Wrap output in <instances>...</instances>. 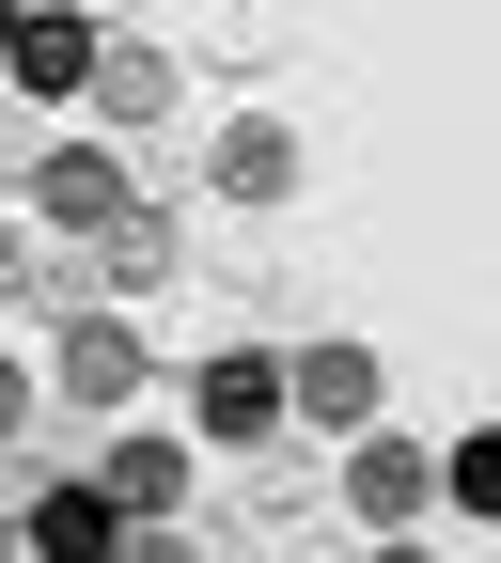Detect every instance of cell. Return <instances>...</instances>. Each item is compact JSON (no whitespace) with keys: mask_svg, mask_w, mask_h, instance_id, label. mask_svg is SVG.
<instances>
[{"mask_svg":"<svg viewBox=\"0 0 501 563\" xmlns=\"http://www.w3.org/2000/svg\"><path fill=\"white\" fill-rule=\"evenodd\" d=\"M0 79L17 95H79L95 79V32L79 16H0Z\"/></svg>","mask_w":501,"mask_h":563,"instance_id":"6da1fadb","label":"cell"},{"mask_svg":"<svg viewBox=\"0 0 501 563\" xmlns=\"http://www.w3.org/2000/svg\"><path fill=\"white\" fill-rule=\"evenodd\" d=\"M32 203H47V220H79V235H110V220H126V157H95V141H63V157L32 173Z\"/></svg>","mask_w":501,"mask_h":563,"instance_id":"7a4b0ae2","label":"cell"},{"mask_svg":"<svg viewBox=\"0 0 501 563\" xmlns=\"http://www.w3.org/2000/svg\"><path fill=\"white\" fill-rule=\"evenodd\" d=\"M423 485H439V454H407V439H392V422H377V439H361V454H345V501H361L377 532H392V517H423Z\"/></svg>","mask_w":501,"mask_h":563,"instance_id":"3957f363","label":"cell"},{"mask_svg":"<svg viewBox=\"0 0 501 563\" xmlns=\"http://www.w3.org/2000/svg\"><path fill=\"white\" fill-rule=\"evenodd\" d=\"M95 501H110V517H141V532H157V517L188 501V454H173V439H126V454L95 470Z\"/></svg>","mask_w":501,"mask_h":563,"instance_id":"277c9868","label":"cell"},{"mask_svg":"<svg viewBox=\"0 0 501 563\" xmlns=\"http://www.w3.org/2000/svg\"><path fill=\"white\" fill-rule=\"evenodd\" d=\"M282 391H298L314 422H377V361H361V344H314V361L282 376Z\"/></svg>","mask_w":501,"mask_h":563,"instance_id":"5b68a950","label":"cell"},{"mask_svg":"<svg viewBox=\"0 0 501 563\" xmlns=\"http://www.w3.org/2000/svg\"><path fill=\"white\" fill-rule=\"evenodd\" d=\"M63 391H79V407H126V391H141V344H126V329L95 313L79 344H63Z\"/></svg>","mask_w":501,"mask_h":563,"instance_id":"8992f818","label":"cell"},{"mask_svg":"<svg viewBox=\"0 0 501 563\" xmlns=\"http://www.w3.org/2000/svg\"><path fill=\"white\" fill-rule=\"evenodd\" d=\"M266 422H282V376L266 361H220V376H204V439H266Z\"/></svg>","mask_w":501,"mask_h":563,"instance_id":"52a82bcc","label":"cell"},{"mask_svg":"<svg viewBox=\"0 0 501 563\" xmlns=\"http://www.w3.org/2000/svg\"><path fill=\"white\" fill-rule=\"evenodd\" d=\"M110 532H126V517L95 501V485H63V501L32 517V563H110Z\"/></svg>","mask_w":501,"mask_h":563,"instance_id":"ba28073f","label":"cell"},{"mask_svg":"<svg viewBox=\"0 0 501 563\" xmlns=\"http://www.w3.org/2000/svg\"><path fill=\"white\" fill-rule=\"evenodd\" d=\"M220 188L236 203H282V188H298V141H282V125H236L220 141Z\"/></svg>","mask_w":501,"mask_h":563,"instance_id":"9c48e42d","label":"cell"},{"mask_svg":"<svg viewBox=\"0 0 501 563\" xmlns=\"http://www.w3.org/2000/svg\"><path fill=\"white\" fill-rule=\"evenodd\" d=\"M95 251H110V266H126V282H157V266H173V235H157V220H141V203H126V220H110V235H95Z\"/></svg>","mask_w":501,"mask_h":563,"instance_id":"30bf717a","label":"cell"},{"mask_svg":"<svg viewBox=\"0 0 501 563\" xmlns=\"http://www.w3.org/2000/svg\"><path fill=\"white\" fill-rule=\"evenodd\" d=\"M110 563H188V548L173 532H110Z\"/></svg>","mask_w":501,"mask_h":563,"instance_id":"8fae6325","label":"cell"},{"mask_svg":"<svg viewBox=\"0 0 501 563\" xmlns=\"http://www.w3.org/2000/svg\"><path fill=\"white\" fill-rule=\"evenodd\" d=\"M17 422H32V391H17V361H0V439H17Z\"/></svg>","mask_w":501,"mask_h":563,"instance_id":"7c38bea8","label":"cell"},{"mask_svg":"<svg viewBox=\"0 0 501 563\" xmlns=\"http://www.w3.org/2000/svg\"><path fill=\"white\" fill-rule=\"evenodd\" d=\"M17 282H32V251H17V235H0V298H17Z\"/></svg>","mask_w":501,"mask_h":563,"instance_id":"4fadbf2b","label":"cell"},{"mask_svg":"<svg viewBox=\"0 0 501 563\" xmlns=\"http://www.w3.org/2000/svg\"><path fill=\"white\" fill-rule=\"evenodd\" d=\"M377 563H423V548H377Z\"/></svg>","mask_w":501,"mask_h":563,"instance_id":"5bb4252c","label":"cell"},{"mask_svg":"<svg viewBox=\"0 0 501 563\" xmlns=\"http://www.w3.org/2000/svg\"><path fill=\"white\" fill-rule=\"evenodd\" d=\"M0 563H17V532H0Z\"/></svg>","mask_w":501,"mask_h":563,"instance_id":"9a60e30c","label":"cell"}]
</instances>
